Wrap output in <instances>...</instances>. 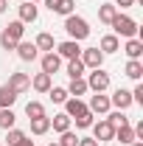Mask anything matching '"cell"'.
I'll use <instances>...</instances> for the list:
<instances>
[{
  "label": "cell",
  "mask_w": 143,
  "mask_h": 146,
  "mask_svg": "<svg viewBox=\"0 0 143 146\" xmlns=\"http://www.w3.org/2000/svg\"><path fill=\"white\" fill-rule=\"evenodd\" d=\"M51 146H59V143H51Z\"/></svg>",
  "instance_id": "obj_43"
},
{
  "label": "cell",
  "mask_w": 143,
  "mask_h": 146,
  "mask_svg": "<svg viewBox=\"0 0 143 146\" xmlns=\"http://www.w3.org/2000/svg\"><path fill=\"white\" fill-rule=\"evenodd\" d=\"M112 141H121V143H135V129L129 127V124H126V127H115V138H112Z\"/></svg>",
  "instance_id": "obj_22"
},
{
  "label": "cell",
  "mask_w": 143,
  "mask_h": 146,
  "mask_svg": "<svg viewBox=\"0 0 143 146\" xmlns=\"http://www.w3.org/2000/svg\"><path fill=\"white\" fill-rule=\"evenodd\" d=\"M70 121H73V118L68 115V112H59V115H54V118H51V127L62 135V132H68V129H70Z\"/></svg>",
  "instance_id": "obj_18"
},
{
  "label": "cell",
  "mask_w": 143,
  "mask_h": 146,
  "mask_svg": "<svg viewBox=\"0 0 143 146\" xmlns=\"http://www.w3.org/2000/svg\"><path fill=\"white\" fill-rule=\"evenodd\" d=\"M115 17H118V9H115L112 3H104V6H98V20H101L104 25H109Z\"/></svg>",
  "instance_id": "obj_24"
},
{
  "label": "cell",
  "mask_w": 143,
  "mask_h": 146,
  "mask_svg": "<svg viewBox=\"0 0 143 146\" xmlns=\"http://www.w3.org/2000/svg\"><path fill=\"white\" fill-rule=\"evenodd\" d=\"M135 3H138V0H115L112 6H115V9H129V6H135Z\"/></svg>",
  "instance_id": "obj_37"
},
{
  "label": "cell",
  "mask_w": 143,
  "mask_h": 146,
  "mask_svg": "<svg viewBox=\"0 0 143 146\" xmlns=\"http://www.w3.org/2000/svg\"><path fill=\"white\" fill-rule=\"evenodd\" d=\"M28 3H42V0H28Z\"/></svg>",
  "instance_id": "obj_42"
},
{
  "label": "cell",
  "mask_w": 143,
  "mask_h": 146,
  "mask_svg": "<svg viewBox=\"0 0 143 146\" xmlns=\"http://www.w3.org/2000/svg\"><path fill=\"white\" fill-rule=\"evenodd\" d=\"M93 138H95L98 143H101V141L107 143V141H112V138H115V127L109 124L107 118H101L98 124H93Z\"/></svg>",
  "instance_id": "obj_5"
},
{
  "label": "cell",
  "mask_w": 143,
  "mask_h": 146,
  "mask_svg": "<svg viewBox=\"0 0 143 146\" xmlns=\"http://www.w3.org/2000/svg\"><path fill=\"white\" fill-rule=\"evenodd\" d=\"M6 9H9V0H0V14H3Z\"/></svg>",
  "instance_id": "obj_40"
},
{
  "label": "cell",
  "mask_w": 143,
  "mask_h": 146,
  "mask_svg": "<svg viewBox=\"0 0 143 146\" xmlns=\"http://www.w3.org/2000/svg\"><path fill=\"white\" fill-rule=\"evenodd\" d=\"M0 45H3L6 51H14V48H17V42H14V39H9L6 34H0Z\"/></svg>",
  "instance_id": "obj_35"
},
{
  "label": "cell",
  "mask_w": 143,
  "mask_h": 146,
  "mask_svg": "<svg viewBox=\"0 0 143 146\" xmlns=\"http://www.w3.org/2000/svg\"><path fill=\"white\" fill-rule=\"evenodd\" d=\"M124 54L129 56V59H140V56H143V42H140V39H138V36H132V39L126 42Z\"/></svg>",
  "instance_id": "obj_19"
},
{
  "label": "cell",
  "mask_w": 143,
  "mask_h": 146,
  "mask_svg": "<svg viewBox=\"0 0 143 146\" xmlns=\"http://www.w3.org/2000/svg\"><path fill=\"white\" fill-rule=\"evenodd\" d=\"M48 96H51V101H54V104H65V101L70 98L65 87H51V90H48Z\"/></svg>",
  "instance_id": "obj_29"
},
{
  "label": "cell",
  "mask_w": 143,
  "mask_h": 146,
  "mask_svg": "<svg viewBox=\"0 0 143 146\" xmlns=\"http://www.w3.org/2000/svg\"><path fill=\"white\" fill-rule=\"evenodd\" d=\"M87 82V90H93V93H104L109 87V73H104L101 68H95V70L90 73V79H84Z\"/></svg>",
  "instance_id": "obj_3"
},
{
  "label": "cell",
  "mask_w": 143,
  "mask_h": 146,
  "mask_svg": "<svg viewBox=\"0 0 143 146\" xmlns=\"http://www.w3.org/2000/svg\"><path fill=\"white\" fill-rule=\"evenodd\" d=\"M124 73L129 76V79L140 82V76H143V62H140V59H129V62H126V68H124Z\"/></svg>",
  "instance_id": "obj_23"
},
{
  "label": "cell",
  "mask_w": 143,
  "mask_h": 146,
  "mask_svg": "<svg viewBox=\"0 0 143 146\" xmlns=\"http://www.w3.org/2000/svg\"><path fill=\"white\" fill-rule=\"evenodd\" d=\"M65 90H68V96H73V98H81V96L87 93V82H84V79H70V84H68Z\"/></svg>",
  "instance_id": "obj_20"
},
{
  "label": "cell",
  "mask_w": 143,
  "mask_h": 146,
  "mask_svg": "<svg viewBox=\"0 0 143 146\" xmlns=\"http://www.w3.org/2000/svg\"><path fill=\"white\" fill-rule=\"evenodd\" d=\"M39 17V9H36V3H23L20 6V23H34V20Z\"/></svg>",
  "instance_id": "obj_15"
},
{
  "label": "cell",
  "mask_w": 143,
  "mask_h": 146,
  "mask_svg": "<svg viewBox=\"0 0 143 146\" xmlns=\"http://www.w3.org/2000/svg\"><path fill=\"white\" fill-rule=\"evenodd\" d=\"M48 129H51V118H48V115L31 118V135H45Z\"/></svg>",
  "instance_id": "obj_21"
},
{
  "label": "cell",
  "mask_w": 143,
  "mask_h": 146,
  "mask_svg": "<svg viewBox=\"0 0 143 146\" xmlns=\"http://www.w3.org/2000/svg\"><path fill=\"white\" fill-rule=\"evenodd\" d=\"M17 146H36V143H34V141H31V138H28V135H25V138H23V141H20Z\"/></svg>",
  "instance_id": "obj_39"
},
{
  "label": "cell",
  "mask_w": 143,
  "mask_h": 146,
  "mask_svg": "<svg viewBox=\"0 0 143 146\" xmlns=\"http://www.w3.org/2000/svg\"><path fill=\"white\" fill-rule=\"evenodd\" d=\"M109 25H112V31H115V36H126V39L138 36V31H140V28H138V23H135L132 17H126V14H121V11H118V17L112 20Z\"/></svg>",
  "instance_id": "obj_2"
},
{
  "label": "cell",
  "mask_w": 143,
  "mask_h": 146,
  "mask_svg": "<svg viewBox=\"0 0 143 146\" xmlns=\"http://www.w3.org/2000/svg\"><path fill=\"white\" fill-rule=\"evenodd\" d=\"M93 124H95V121H93V112H90V110H87V112H81V115L76 118V127H79V129H90Z\"/></svg>",
  "instance_id": "obj_33"
},
{
  "label": "cell",
  "mask_w": 143,
  "mask_h": 146,
  "mask_svg": "<svg viewBox=\"0 0 143 146\" xmlns=\"http://www.w3.org/2000/svg\"><path fill=\"white\" fill-rule=\"evenodd\" d=\"M14 121H17V115H14V110H11V107L0 110V129H11V127H14Z\"/></svg>",
  "instance_id": "obj_27"
},
{
  "label": "cell",
  "mask_w": 143,
  "mask_h": 146,
  "mask_svg": "<svg viewBox=\"0 0 143 146\" xmlns=\"http://www.w3.org/2000/svg\"><path fill=\"white\" fill-rule=\"evenodd\" d=\"M59 146H79V135L76 132H62V138H59Z\"/></svg>",
  "instance_id": "obj_34"
},
{
  "label": "cell",
  "mask_w": 143,
  "mask_h": 146,
  "mask_svg": "<svg viewBox=\"0 0 143 146\" xmlns=\"http://www.w3.org/2000/svg\"><path fill=\"white\" fill-rule=\"evenodd\" d=\"M109 107H112V104H109V96H104V93H95V96H90L87 110L93 112V115H95V112H98V115H104V112H109Z\"/></svg>",
  "instance_id": "obj_7"
},
{
  "label": "cell",
  "mask_w": 143,
  "mask_h": 146,
  "mask_svg": "<svg viewBox=\"0 0 143 146\" xmlns=\"http://www.w3.org/2000/svg\"><path fill=\"white\" fill-rule=\"evenodd\" d=\"M98 51H101V54H115V51H121V39H118L115 34L101 36V45H98Z\"/></svg>",
  "instance_id": "obj_14"
},
{
  "label": "cell",
  "mask_w": 143,
  "mask_h": 146,
  "mask_svg": "<svg viewBox=\"0 0 143 146\" xmlns=\"http://www.w3.org/2000/svg\"><path fill=\"white\" fill-rule=\"evenodd\" d=\"M36 51H45V54H48V51H54L56 48V42H54V34H48V31H42V34L36 36Z\"/></svg>",
  "instance_id": "obj_26"
},
{
  "label": "cell",
  "mask_w": 143,
  "mask_h": 146,
  "mask_svg": "<svg viewBox=\"0 0 143 146\" xmlns=\"http://www.w3.org/2000/svg\"><path fill=\"white\" fill-rule=\"evenodd\" d=\"M65 31L70 34V39L81 42V39L90 36V23L84 17H79V14H68V17H65Z\"/></svg>",
  "instance_id": "obj_1"
},
{
  "label": "cell",
  "mask_w": 143,
  "mask_h": 146,
  "mask_svg": "<svg viewBox=\"0 0 143 146\" xmlns=\"http://www.w3.org/2000/svg\"><path fill=\"white\" fill-rule=\"evenodd\" d=\"M79 146H98L95 138H79Z\"/></svg>",
  "instance_id": "obj_38"
},
{
  "label": "cell",
  "mask_w": 143,
  "mask_h": 146,
  "mask_svg": "<svg viewBox=\"0 0 143 146\" xmlns=\"http://www.w3.org/2000/svg\"><path fill=\"white\" fill-rule=\"evenodd\" d=\"M9 87L17 93V96L25 93L28 87H31V76H28V73H11V76H9Z\"/></svg>",
  "instance_id": "obj_10"
},
{
  "label": "cell",
  "mask_w": 143,
  "mask_h": 146,
  "mask_svg": "<svg viewBox=\"0 0 143 146\" xmlns=\"http://www.w3.org/2000/svg\"><path fill=\"white\" fill-rule=\"evenodd\" d=\"M81 65L84 68H90V70H95V68H101L104 65V54L98 51V48H81Z\"/></svg>",
  "instance_id": "obj_4"
},
{
  "label": "cell",
  "mask_w": 143,
  "mask_h": 146,
  "mask_svg": "<svg viewBox=\"0 0 143 146\" xmlns=\"http://www.w3.org/2000/svg\"><path fill=\"white\" fill-rule=\"evenodd\" d=\"M68 76H70V79H84V65H81V59H70V62H68Z\"/></svg>",
  "instance_id": "obj_28"
},
{
  "label": "cell",
  "mask_w": 143,
  "mask_h": 146,
  "mask_svg": "<svg viewBox=\"0 0 143 146\" xmlns=\"http://www.w3.org/2000/svg\"><path fill=\"white\" fill-rule=\"evenodd\" d=\"M56 54L62 56V59H68V62H70V59H79V56H81V48H79V42H76V39H65V42H59V45H56Z\"/></svg>",
  "instance_id": "obj_6"
},
{
  "label": "cell",
  "mask_w": 143,
  "mask_h": 146,
  "mask_svg": "<svg viewBox=\"0 0 143 146\" xmlns=\"http://www.w3.org/2000/svg\"><path fill=\"white\" fill-rule=\"evenodd\" d=\"M9 135H6V141H9V146H17L23 138H25V132L23 129H17V127H11V129H6Z\"/></svg>",
  "instance_id": "obj_31"
},
{
  "label": "cell",
  "mask_w": 143,
  "mask_h": 146,
  "mask_svg": "<svg viewBox=\"0 0 143 146\" xmlns=\"http://www.w3.org/2000/svg\"><path fill=\"white\" fill-rule=\"evenodd\" d=\"M14 51H17V56L23 59V62H34L36 56H39V51H36V45H34V42H25V39H20Z\"/></svg>",
  "instance_id": "obj_11"
},
{
  "label": "cell",
  "mask_w": 143,
  "mask_h": 146,
  "mask_svg": "<svg viewBox=\"0 0 143 146\" xmlns=\"http://www.w3.org/2000/svg\"><path fill=\"white\" fill-rule=\"evenodd\" d=\"M25 115H28V118H39V115H45V107H42L39 101H28V104H25Z\"/></svg>",
  "instance_id": "obj_30"
},
{
  "label": "cell",
  "mask_w": 143,
  "mask_h": 146,
  "mask_svg": "<svg viewBox=\"0 0 143 146\" xmlns=\"http://www.w3.org/2000/svg\"><path fill=\"white\" fill-rule=\"evenodd\" d=\"M109 104H112V107H118V110H129L132 104H135V101H132V93H129V90L118 87V90L109 96Z\"/></svg>",
  "instance_id": "obj_9"
},
{
  "label": "cell",
  "mask_w": 143,
  "mask_h": 146,
  "mask_svg": "<svg viewBox=\"0 0 143 146\" xmlns=\"http://www.w3.org/2000/svg\"><path fill=\"white\" fill-rule=\"evenodd\" d=\"M112 127H126L129 124V118L124 115V110H118V112H109V118H107Z\"/></svg>",
  "instance_id": "obj_32"
},
{
  "label": "cell",
  "mask_w": 143,
  "mask_h": 146,
  "mask_svg": "<svg viewBox=\"0 0 143 146\" xmlns=\"http://www.w3.org/2000/svg\"><path fill=\"white\" fill-rule=\"evenodd\" d=\"M3 34L9 36V39H14V42H20V39H23V34H25V23H20V20L9 23V25L3 28Z\"/></svg>",
  "instance_id": "obj_16"
},
{
  "label": "cell",
  "mask_w": 143,
  "mask_h": 146,
  "mask_svg": "<svg viewBox=\"0 0 143 146\" xmlns=\"http://www.w3.org/2000/svg\"><path fill=\"white\" fill-rule=\"evenodd\" d=\"M129 146H143V141H135V143H129Z\"/></svg>",
  "instance_id": "obj_41"
},
{
  "label": "cell",
  "mask_w": 143,
  "mask_h": 146,
  "mask_svg": "<svg viewBox=\"0 0 143 146\" xmlns=\"http://www.w3.org/2000/svg\"><path fill=\"white\" fill-rule=\"evenodd\" d=\"M54 14H62V17H68V14H73L76 11V3L73 0H42Z\"/></svg>",
  "instance_id": "obj_8"
},
{
  "label": "cell",
  "mask_w": 143,
  "mask_h": 146,
  "mask_svg": "<svg viewBox=\"0 0 143 146\" xmlns=\"http://www.w3.org/2000/svg\"><path fill=\"white\" fill-rule=\"evenodd\" d=\"M14 101H17V93L11 90L9 84H3V87H0V110H6V107H14Z\"/></svg>",
  "instance_id": "obj_25"
},
{
  "label": "cell",
  "mask_w": 143,
  "mask_h": 146,
  "mask_svg": "<svg viewBox=\"0 0 143 146\" xmlns=\"http://www.w3.org/2000/svg\"><path fill=\"white\" fill-rule=\"evenodd\" d=\"M62 68V56L56 54V51H48V54L42 56V73H48V76H54L56 70Z\"/></svg>",
  "instance_id": "obj_12"
},
{
  "label": "cell",
  "mask_w": 143,
  "mask_h": 146,
  "mask_svg": "<svg viewBox=\"0 0 143 146\" xmlns=\"http://www.w3.org/2000/svg\"><path fill=\"white\" fill-rule=\"evenodd\" d=\"M31 87H34L36 93H48L54 84H51V76L48 73H36L34 79H31Z\"/></svg>",
  "instance_id": "obj_17"
},
{
  "label": "cell",
  "mask_w": 143,
  "mask_h": 146,
  "mask_svg": "<svg viewBox=\"0 0 143 146\" xmlns=\"http://www.w3.org/2000/svg\"><path fill=\"white\" fill-rule=\"evenodd\" d=\"M132 101H138V104H143V84L138 82V87L132 90Z\"/></svg>",
  "instance_id": "obj_36"
},
{
  "label": "cell",
  "mask_w": 143,
  "mask_h": 146,
  "mask_svg": "<svg viewBox=\"0 0 143 146\" xmlns=\"http://www.w3.org/2000/svg\"><path fill=\"white\" fill-rule=\"evenodd\" d=\"M65 112H68L70 118H79L81 112H87V104H84L81 98H73V96H70V98L65 101Z\"/></svg>",
  "instance_id": "obj_13"
}]
</instances>
